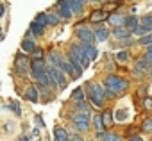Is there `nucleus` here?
I'll use <instances>...</instances> for the list:
<instances>
[{
    "instance_id": "f257e3e1",
    "label": "nucleus",
    "mask_w": 152,
    "mask_h": 141,
    "mask_svg": "<svg viewBox=\"0 0 152 141\" xmlns=\"http://www.w3.org/2000/svg\"><path fill=\"white\" fill-rule=\"evenodd\" d=\"M104 86H106L107 97H116V93H120V91L127 89L129 82H127L125 79L116 77V75H107V79H106V84H104Z\"/></svg>"
},
{
    "instance_id": "f03ea898",
    "label": "nucleus",
    "mask_w": 152,
    "mask_h": 141,
    "mask_svg": "<svg viewBox=\"0 0 152 141\" xmlns=\"http://www.w3.org/2000/svg\"><path fill=\"white\" fill-rule=\"evenodd\" d=\"M47 73L50 77V86L52 88H59V89H64L66 88V77H64V72L57 66H50L47 68Z\"/></svg>"
},
{
    "instance_id": "7ed1b4c3",
    "label": "nucleus",
    "mask_w": 152,
    "mask_h": 141,
    "mask_svg": "<svg viewBox=\"0 0 152 141\" xmlns=\"http://www.w3.org/2000/svg\"><path fill=\"white\" fill-rule=\"evenodd\" d=\"M106 86L102 84H91L90 86V100L95 107H102L104 104V98H106Z\"/></svg>"
},
{
    "instance_id": "20e7f679",
    "label": "nucleus",
    "mask_w": 152,
    "mask_h": 141,
    "mask_svg": "<svg viewBox=\"0 0 152 141\" xmlns=\"http://www.w3.org/2000/svg\"><path fill=\"white\" fill-rule=\"evenodd\" d=\"M31 59L27 57V55H18L16 57V61H15V68H16V72L20 73V75H25L27 72H29V68H31Z\"/></svg>"
},
{
    "instance_id": "39448f33",
    "label": "nucleus",
    "mask_w": 152,
    "mask_h": 141,
    "mask_svg": "<svg viewBox=\"0 0 152 141\" xmlns=\"http://www.w3.org/2000/svg\"><path fill=\"white\" fill-rule=\"evenodd\" d=\"M57 7H59V16H61L63 20H68V18L73 15V11H72V7H70V2H68V0H61V2H57Z\"/></svg>"
},
{
    "instance_id": "423d86ee",
    "label": "nucleus",
    "mask_w": 152,
    "mask_h": 141,
    "mask_svg": "<svg viewBox=\"0 0 152 141\" xmlns=\"http://www.w3.org/2000/svg\"><path fill=\"white\" fill-rule=\"evenodd\" d=\"M77 36H79L84 43H93V41L97 39V36H95L90 29H86V27H77Z\"/></svg>"
},
{
    "instance_id": "0eeeda50",
    "label": "nucleus",
    "mask_w": 152,
    "mask_h": 141,
    "mask_svg": "<svg viewBox=\"0 0 152 141\" xmlns=\"http://www.w3.org/2000/svg\"><path fill=\"white\" fill-rule=\"evenodd\" d=\"M32 77H34L43 88H48V86H50V77H48V73H47V70H45V72H32Z\"/></svg>"
},
{
    "instance_id": "6e6552de",
    "label": "nucleus",
    "mask_w": 152,
    "mask_h": 141,
    "mask_svg": "<svg viewBox=\"0 0 152 141\" xmlns=\"http://www.w3.org/2000/svg\"><path fill=\"white\" fill-rule=\"evenodd\" d=\"M59 68L63 70V72H66V73H68V75L72 77V79H79V77H81V75L77 73V70L73 68V64H72L70 61H68V63H66V61H63V64H61Z\"/></svg>"
},
{
    "instance_id": "1a4fd4ad",
    "label": "nucleus",
    "mask_w": 152,
    "mask_h": 141,
    "mask_svg": "<svg viewBox=\"0 0 152 141\" xmlns=\"http://www.w3.org/2000/svg\"><path fill=\"white\" fill-rule=\"evenodd\" d=\"M81 48H83V52L93 61V59H97V55H99V52H97V48L93 47V43H83L81 45Z\"/></svg>"
},
{
    "instance_id": "9d476101",
    "label": "nucleus",
    "mask_w": 152,
    "mask_h": 141,
    "mask_svg": "<svg viewBox=\"0 0 152 141\" xmlns=\"http://www.w3.org/2000/svg\"><path fill=\"white\" fill-rule=\"evenodd\" d=\"M113 36L116 38V39H125V38H129L131 36V31L127 29V27H115L113 29Z\"/></svg>"
},
{
    "instance_id": "9b49d317",
    "label": "nucleus",
    "mask_w": 152,
    "mask_h": 141,
    "mask_svg": "<svg viewBox=\"0 0 152 141\" xmlns=\"http://www.w3.org/2000/svg\"><path fill=\"white\" fill-rule=\"evenodd\" d=\"M25 98L29 102H38L39 100V93H38V88L36 86H29L27 91H25Z\"/></svg>"
},
{
    "instance_id": "f8f14e48",
    "label": "nucleus",
    "mask_w": 152,
    "mask_h": 141,
    "mask_svg": "<svg viewBox=\"0 0 152 141\" xmlns=\"http://www.w3.org/2000/svg\"><path fill=\"white\" fill-rule=\"evenodd\" d=\"M72 120L77 123V121H86V123H90V113L88 111H79V113H75V114H72Z\"/></svg>"
},
{
    "instance_id": "ddd939ff",
    "label": "nucleus",
    "mask_w": 152,
    "mask_h": 141,
    "mask_svg": "<svg viewBox=\"0 0 152 141\" xmlns=\"http://www.w3.org/2000/svg\"><path fill=\"white\" fill-rule=\"evenodd\" d=\"M45 63H43V59H32V63H31V72H45Z\"/></svg>"
},
{
    "instance_id": "4468645a",
    "label": "nucleus",
    "mask_w": 152,
    "mask_h": 141,
    "mask_svg": "<svg viewBox=\"0 0 152 141\" xmlns=\"http://www.w3.org/2000/svg\"><path fill=\"white\" fill-rule=\"evenodd\" d=\"M106 18H109L104 11H93L91 13V16H90V20L93 22V23H99V22H104Z\"/></svg>"
},
{
    "instance_id": "2eb2a0df",
    "label": "nucleus",
    "mask_w": 152,
    "mask_h": 141,
    "mask_svg": "<svg viewBox=\"0 0 152 141\" xmlns=\"http://www.w3.org/2000/svg\"><path fill=\"white\" fill-rule=\"evenodd\" d=\"M54 136H56V139H59V141H70V136L66 134V130H64L63 127H56Z\"/></svg>"
},
{
    "instance_id": "dca6fc26",
    "label": "nucleus",
    "mask_w": 152,
    "mask_h": 141,
    "mask_svg": "<svg viewBox=\"0 0 152 141\" xmlns=\"http://www.w3.org/2000/svg\"><path fill=\"white\" fill-rule=\"evenodd\" d=\"M107 20H109L115 27H120V25H124V23H125V18H124L122 15H116V13H115V15H109V18H107Z\"/></svg>"
},
{
    "instance_id": "f3484780",
    "label": "nucleus",
    "mask_w": 152,
    "mask_h": 141,
    "mask_svg": "<svg viewBox=\"0 0 152 141\" xmlns=\"http://www.w3.org/2000/svg\"><path fill=\"white\" fill-rule=\"evenodd\" d=\"M93 125H95V130L97 132H102L104 130V120H102V114H95L93 116Z\"/></svg>"
},
{
    "instance_id": "a211bd4d",
    "label": "nucleus",
    "mask_w": 152,
    "mask_h": 141,
    "mask_svg": "<svg viewBox=\"0 0 152 141\" xmlns=\"http://www.w3.org/2000/svg\"><path fill=\"white\" fill-rule=\"evenodd\" d=\"M95 36H97V39H100V41H106V39L109 38V31H107L106 27H99V29L95 31Z\"/></svg>"
},
{
    "instance_id": "6ab92c4d",
    "label": "nucleus",
    "mask_w": 152,
    "mask_h": 141,
    "mask_svg": "<svg viewBox=\"0 0 152 141\" xmlns=\"http://www.w3.org/2000/svg\"><path fill=\"white\" fill-rule=\"evenodd\" d=\"M48 59H50V64H52V66H57V68H59V66L63 64V57H61L57 52H52V54L48 55Z\"/></svg>"
},
{
    "instance_id": "aec40b11",
    "label": "nucleus",
    "mask_w": 152,
    "mask_h": 141,
    "mask_svg": "<svg viewBox=\"0 0 152 141\" xmlns=\"http://www.w3.org/2000/svg\"><path fill=\"white\" fill-rule=\"evenodd\" d=\"M68 2H70V7H72L73 15H79L83 11V2L81 0H68Z\"/></svg>"
},
{
    "instance_id": "412c9836",
    "label": "nucleus",
    "mask_w": 152,
    "mask_h": 141,
    "mask_svg": "<svg viewBox=\"0 0 152 141\" xmlns=\"http://www.w3.org/2000/svg\"><path fill=\"white\" fill-rule=\"evenodd\" d=\"M131 32H134V29L138 27V20H136V16H129V18H125V23H124Z\"/></svg>"
},
{
    "instance_id": "4be33fe9",
    "label": "nucleus",
    "mask_w": 152,
    "mask_h": 141,
    "mask_svg": "<svg viewBox=\"0 0 152 141\" xmlns=\"http://www.w3.org/2000/svg\"><path fill=\"white\" fill-rule=\"evenodd\" d=\"M145 70H148V61L143 57V59H138L136 61V72L138 73H141V72H145Z\"/></svg>"
},
{
    "instance_id": "5701e85b",
    "label": "nucleus",
    "mask_w": 152,
    "mask_h": 141,
    "mask_svg": "<svg viewBox=\"0 0 152 141\" xmlns=\"http://www.w3.org/2000/svg\"><path fill=\"white\" fill-rule=\"evenodd\" d=\"M22 48H23V52H34V50H36V43H34L32 39H23Z\"/></svg>"
},
{
    "instance_id": "b1692460",
    "label": "nucleus",
    "mask_w": 152,
    "mask_h": 141,
    "mask_svg": "<svg viewBox=\"0 0 152 141\" xmlns=\"http://www.w3.org/2000/svg\"><path fill=\"white\" fill-rule=\"evenodd\" d=\"M97 137H99V139H102V141H120V137H118V136H115V134H104V132H99V134H97Z\"/></svg>"
},
{
    "instance_id": "393cba45",
    "label": "nucleus",
    "mask_w": 152,
    "mask_h": 141,
    "mask_svg": "<svg viewBox=\"0 0 152 141\" xmlns=\"http://www.w3.org/2000/svg\"><path fill=\"white\" fill-rule=\"evenodd\" d=\"M38 25H41V27H47L48 25V15H45V13H41V15H38L36 16V20H34Z\"/></svg>"
},
{
    "instance_id": "a878e982",
    "label": "nucleus",
    "mask_w": 152,
    "mask_h": 141,
    "mask_svg": "<svg viewBox=\"0 0 152 141\" xmlns=\"http://www.w3.org/2000/svg\"><path fill=\"white\" fill-rule=\"evenodd\" d=\"M72 100H75V102H83V100H84V91H83L81 88H77V89L72 93Z\"/></svg>"
},
{
    "instance_id": "bb28decb",
    "label": "nucleus",
    "mask_w": 152,
    "mask_h": 141,
    "mask_svg": "<svg viewBox=\"0 0 152 141\" xmlns=\"http://www.w3.org/2000/svg\"><path fill=\"white\" fill-rule=\"evenodd\" d=\"M148 31H150V27L145 25V23H141V25H138V27L134 29V34H138V36H145V34H148Z\"/></svg>"
},
{
    "instance_id": "cd10ccee",
    "label": "nucleus",
    "mask_w": 152,
    "mask_h": 141,
    "mask_svg": "<svg viewBox=\"0 0 152 141\" xmlns=\"http://www.w3.org/2000/svg\"><path fill=\"white\" fill-rule=\"evenodd\" d=\"M43 29H45V27L38 25L36 22H32V23H31V32H32L34 36H41V34H43Z\"/></svg>"
},
{
    "instance_id": "c85d7f7f",
    "label": "nucleus",
    "mask_w": 152,
    "mask_h": 141,
    "mask_svg": "<svg viewBox=\"0 0 152 141\" xmlns=\"http://www.w3.org/2000/svg\"><path fill=\"white\" fill-rule=\"evenodd\" d=\"M102 120H104V125H106V127H109V125L113 123V113H111V111H104Z\"/></svg>"
},
{
    "instance_id": "c756f323",
    "label": "nucleus",
    "mask_w": 152,
    "mask_h": 141,
    "mask_svg": "<svg viewBox=\"0 0 152 141\" xmlns=\"http://www.w3.org/2000/svg\"><path fill=\"white\" fill-rule=\"evenodd\" d=\"M75 129H77L79 132H86V130L90 129V123H86V121H77V123H75Z\"/></svg>"
},
{
    "instance_id": "7c9ffc66",
    "label": "nucleus",
    "mask_w": 152,
    "mask_h": 141,
    "mask_svg": "<svg viewBox=\"0 0 152 141\" xmlns=\"http://www.w3.org/2000/svg\"><path fill=\"white\" fill-rule=\"evenodd\" d=\"M138 43H141V45H147V47H148V45H152V34H145V36H141Z\"/></svg>"
},
{
    "instance_id": "2f4dec72",
    "label": "nucleus",
    "mask_w": 152,
    "mask_h": 141,
    "mask_svg": "<svg viewBox=\"0 0 152 141\" xmlns=\"http://www.w3.org/2000/svg\"><path fill=\"white\" fill-rule=\"evenodd\" d=\"M9 109H13V111H15V114H16V116H22V109H20V105H18V102H16V100H15V102H11V104H9Z\"/></svg>"
},
{
    "instance_id": "473e14b6",
    "label": "nucleus",
    "mask_w": 152,
    "mask_h": 141,
    "mask_svg": "<svg viewBox=\"0 0 152 141\" xmlns=\"http://www.w3.org/2000/svg\"><path fill=\"white\" fill-rule=\"evenodd\" d=\"M59 20H61V16H59V15H56V13L48 15V23H50V25H56V23H59Z\"/></svg>"
},
{
    "instance_id": "72a5a7b5",
    "label": "nucleus",
    "mask_w": 152,
    "mask_h": 141,
    "mask_svg": "<svg viewBox=\"0 0 152 141\" xmlns=\"http://www.w3.org/2000/svg\"><path fill=\"white\" fill-rule=\"evenodd\" d=\"M116 59H118L120 63H124V61L129 59V54H127V52H118V54H116Z\"/></svg>"
},
{
    "instance_id": "f704fd0d",
    "label": "nucleus",
    "mask_w": 152,
    "mask_h": 141,
    "mask_svg": "<svg viewBox=\"0 0 152 141\" xmlns=\"http://www.w3.org/2000/svg\"><path fill=\"white\" fill-rule=\"evenodd\" d=\"M145 25H148L150 29H152V15H148V16H143V20H141Z\"/></svg>"
},
{
    "instance_id": "c9c22d12",
    "label": "nucleus",
    "mask_w": 152,
    "mask_h": 141,
    "mask_svg": "<svg viewBox=\"0 0 152 141\" xmlns=\"http://www.w3.org/2000/svg\"><path fill=\"white\" fill-rule=\"evenodd\" d=\"M143 130H152V118L143 121Z\"/></svg>"
},
{
    "instance_id": "e433bc0d",
    "label": "nucleus",
    "mask_w": 152,
    "mask_h": 141,
    "mask_svg": "<svg viewBox=\"0 0 152 141\" xmlns=\"http://www.w3.org/2000/svg\"><path fill=\"white\" fill-rule=\"evenodd\" d=\"M34 59H43V50L41 48H36L34 50Z\"/></svg>"
},
{
    "instance_id": "4c0bfd02",
    "label": "nucleus",
    "mask_w": 152,
    "mask_h": 141,
    "mask_svg": "<svg viewBox=\"0 0 152 141\" xmlns=\"http://www.w3.org/2000/svg\"><path fill=\"white\" fill-rule=\"evenodd\" d=\"M70 141H84V139H83L79 134H72V136H70Z\"/></svg>"
},
{
    "instance_id": "58836bf2",
    "label": "nucleus",
    "mask_w": 152,
    "mask_h": 141,
    "mask_svg": "<svg viewBox=\"0 0 152 141\" xmlns=\"http://www.w3.org/2000/svg\"><path fill=\"white\" fill-rule=\"evenodd\" d=\"M145 59H147L148 63H152V50H148V52L145 54Z\"/></svg>"
},
{
    "instance_id": "ea45409f",
    "label": "nucleus",
    "mask_w": 152,
    "mask_h": 141,
    "mask_svg": "<svg viewBox=\"0 0 152 141\" xmlns=\"http://www.w3.org/2000/svg\"><path fill=\"white\" fill-rule=\"evenodd\" d=\"M129 141H143V139H141V137H140V136H134V137H131V139H129Z\"/></svg>"
},
{
    "instance_id": "a19ab883",
    "label": "nucleus",
    "mask_w": 152,
    "mask_h": 141,
    "mask_svg": "<svg viewBox=\"0 0 152 141\" xmlns=\"http://www.w3.org/2000/svg\"><path fill=\"white\" fill-rule=\"evenodd\" d=\"M4 13H6V9H4V6H0V18L4 16Z\"/></svg>"
},
{
    "instance_id": "79ce46f5",
    "label": "nucleus",
    "mask_w": 152,
    "mask_h": 141,
    "mask_svg": "<svg viewBox=\"0 0 152 141\" xmlns=\"http://www.w3.org/2000/svg\"><path fill=\"white\" fill-rule=\"evenodd\" d=\"M18 141H29V137H27V136H22V137H20Z\"/></svg>"
},
{
    "instance_id": "37998d69",
    "label": "nucleus",
    "mask_w": 152,
    "mask_h": 141,
    "mask_svg": "<svg viewBox=\"0 0 152 141\" xmlns=\"http://www.w3.org/2000/svg\"><path fill=\"white\" fill-rule=\"evenodd\" d=\"M2 39H4V34H0V41H2Z\"/></svg>"
},
{
    "instance_id": "c03bdc74",
    "label": "nucleus",
    "mask_w": 152,
    "mask_h": 141,
    "mask_svg": "<svg viewBox=\"0 0 152 141\" xmlns=\"http://www.w3.org/2000/svg\"><path fill=\"white\" fill-rule=\"evenodd\" d=\"M91 2H100V0H91Z\"/></svg>"
},
{
    "instance_id": "a18cd8bd",
    "label": "nucleus",
    "mask_w": 152,
    "mask_h": 141,
    "mask_svg": "<svg viewBox=\"0 0 152 141\" xmlns=\"http://www.w3.org/2000/svg\"><path fill=\"white\" fill-rule=\"evenodd\" d=\"M81 2H88V0H81Z\"/></svg>"
},
{
    "instance_id": "49530a36",
    "label": "nucleus",
    "mask_w": 152,
    "mask_h": 141,
    "mask_svg": "<svg viewBox=\"0 0 152 141\" xmlns=\"http://www.w3.org/2000/svg\"><path fill=\"white\" fill-rule=\"evenodd\" d=\"M56 141H59V139H56Z\"/></svg>"
},
{
    "instance_id": "de8ad7c7",
    "label": "nucleus",
    "mask_w": 152,
    "mask_h": 141,
    "mask_svg": "<svg viewBox=\"0 0 152 141\" xmlns=\"http://www.w3.org/2000/svg\"><path fill=\"white\" fill-rule=\"evenodd\" d=\"M38 141H39V139H38Z\"/></svg>"
}]
</instances>
